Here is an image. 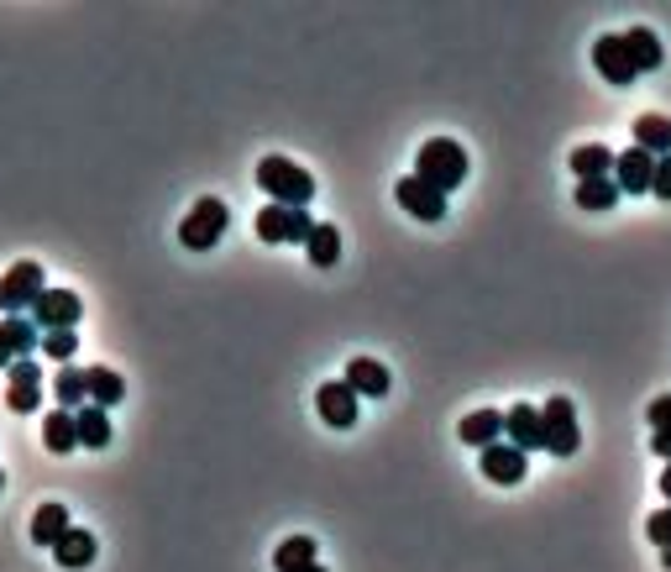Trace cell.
Here are the masks:
<instances>
[{"mask_svg": "<svg viewBox=\"0 0 671 572\" xmlns=\"http://www.w3.org/2000/svg\"><path fill=\"white\" fill-rule=\"evenodd\" d=\"M414 179L440 189V195H451L457 184L468 179V152H462V142H451V137L420 142V152H414Z\"/></svg>", "mask_w": 671, "mask_h": 572, "instance_id": "obj_1", "label": "cell"}, {"mask_svg": "<svg viewBox=\"0 0 671 572\" xmlns=\"http://www.w3.org/2000/svg\"><path fill=\"white\" fill-rule=\"evenodd\" d=\"M258 189L268 195V206H294V211H305L310 206V195H315V179L294 163V158H263L258 163Z\"/></svg>", "mask_w": 671, "mask_h": 572, "instance_id": "obj_2", "label": "cell"}, {"mask_svg": "<svg viewBox=\"0 0 671 572\" xmlns=\"http://www.w3.org/2000/svg\"><path fill=\"white\" fill-rule=\"evenodd\" d=\"M226 221H232V211H226V200H195V211L184 215V226H178V241L189 247V252H210L215 241L226 237Z\"/></svg>", "mask_w": 671, "mask_h": 572, "instance_id": "obj_3", "label": "cell"}, {"mask_svg": "<svg viewBox=\"0 0 671 572\" xmlns=\"http://www.w3.org/2000/svg\"><path fill=\"white\" fill-rule=\"evenodd\" d=\"M540 425H546V452L572 457L583 447V431H577V405L567 394H551L546 410H540Z\"/></svg>", "mask_w": 671, "mask_h": 572, "instance_id": "obj_4", "label": "cell"}, {"mask_svg": "<svg viewBox=\"0 0 671 572\" xmlns=\"http://www.w3.org/2000/svg\"><path fill=\"white\" fill-rule=\"evenodd\" d=\"M27 321L42 336H48V332H74V326L85 321V304H79V295H74V289H48V295L27 310Z\"/></svg>", "mask_w": 671, "mask_h": 572, "instance_id": "obj_5", "label": "cell"}, {"mask_svg": "<svg viewBox=\"0 0 671 572\" xmlns=\"http://www.w3.org/2000/svg\"><path fill=\"white\" fill-rule=\"evenodd\" d=\"M48 295V284H42V263H16V269H5L0 273V310H32V304Z\"/></svg>", "mask_w": 671, "mask_h": 572, "instance_id": "obj_6", "label": "cell"}, {"mask_svg": "<svg viewBox=\"0 0 671 572\" xmlns=\"http://www.w3.org/2000/svg\"><path fill=\"white\" fill-rule=\"evenodd\" d=\"M252 226H258V237L273 241V247H278V241H299V247H305L310 232H315V221L305 211H294V206H263Z\"/></svg>", "mask_w": 671, "mask_h": 572, "instance_id": "obj_7", "label": "cell"}, {"mask_svg": "<svg viewBox=\"0 0 671 572\" xmlns=\"http://www.w3.org/2000/svg\"><path fill=\"white\" fill-rule=\"evenodd\" d=\"M5 378H11V389H5V405L16 410V415H32V410H42V362L37 358H16L5 368Z\"/></svg>", "mask_w": 671, "mask_h": 572, "instance_id": "obj_8", "label": "cell"}, {"mask_svg": "<svg viewBox=\"0 0 671 572\" xmlns=\"http://www.w3.org/2000/svg\"><path fill=\"white\" fill-rule=\"evenodd\" d=\"M593 69L609 79V85H635L641 74H635V63H630V48H624V32H604L598 42H593Z\"/></svg>", "mask_w": 671, "mask_h": 572, "instance_id": "obj_9", "label": "cell"}, {"mask_svg": "<svg viewBox=\"0 0 671 572\" xmlns=\"http://www.w3.org/2000/svg\"><path fill=\"white\" fill-rule=\"evenodd\" d=\"M477 468H483V478L498 483V488H514V483L530 473V457L520 447H509V442H494L488 452H477Z\"/></svg>", "mask_w": 671, "mask_h": 572, "instance_id": "obj_10", "label": "cell"}, {"mask_svg": "<svg viewBox=\"0 0 671 572\" xmlns=\"http://www.w3.org/2000/svg\"><path fill=\"white\" fill-rule=\"evenodd\" d=\"M656 163H661V158H650L645 148H630L624 158H613V184H619V195H650Z\"/></svg>", "mask_w": 671, "mask_h": 572, "instance_id": "obj_11", "label": "cell"}, {"mask_svg": "<svg viewBox=\"0 0 671 572\" xmlns=\"http://www.w3.org/2000/svg\"><path fill=\"white\" fill-rule=\"evenodd\" d=\"M504 436H509V447H520V452H546V425H540V410L535 405H514L509 415H504Z\"/></svg>", "mask_w": 671, "mask_h": 572, "instance_id": "obj_12", "label": "cell"}, {"mask_svg": "<svg viewBox=\"0 0 671 572\" xmlns=\"http://www.w3.org/2000/svg\"><path fill=\"white\" fill-rule=\"evenodd\" d=\"M394 200H399L409 215H420V221H446V195L431 189V184H420L414 174L394 184Z\"/></svg>", "mask_w": 671, "mask_h": 572, "instance_id": "obj_13", "label": "cell"}, {"mask_svg": "<svg viewBox=\"0 0 671 572\" xmlns=\"http://www.w3.org/2000/svg\"><path fill=\"white\" fill-rule=\"evenodd\" d=\"M315 410H321V421L325 425H336V431H351L357 425V394L347 389V378L336 384H321V394H315Z\"/></svg>", "mask_w": 671, "mask_h": 572, "instance_id": "obj_14", "label": "cell"}, {"mask_svg": "<svg viewBox=\"0 0 671 572\" xmlns=\"http://www.w3.org/2000/svg\"><path fill=\"white\" fill-rule=\"evenodd\" d=\"M347 389L357 394V399H383V394H388V368H383L378 358H351Z\"/></svg>", "mask_w": 671, "mask_h": 572, "instance_id": "obj_15", "label": "cell"}, {"mask_svg": "<svg viewBox=\"0 0 671 572\" xmlns=\"http://www.w3.org/2000/svg\"><path fill=\"white\" fill-rule=\"evenodd\" d=\"M457 436H462V447L488 452L494 442H504V410H472L468 421L457 425Z\"/></svg>", "mask_w": 671, "mask_h": 572, "instance_id": "obj_16", "label": "cell"}, {"mask_svg": "<svg viewBox=\"0 0 671 572\" xmlns=\"http://www.w3.org/2000/svg\"><path fill=\"white\" fill-rule=\"evenodd\" d=\"M69 531H74V520H69V510H63V505H37V510H32V542H37V546H48V551H53Z\"/></svg>", "mask_w": 671, "mask_h": 572, "instance_id": "obj_17", "label": "cell"}, {"mask_svg": "<svg viewBox=\"0 0 671 572\" xmlns=\"http://www.w3.org/2000/svg\"><path fill=\"white\" fill-rule=\"evenodd\" d=\"M42 447L59 457H69L79 447V421H74V410H48V421H42Z\"/></svg>", "mask_w": 671, "mask_h": 572, "instance_id": "obj_18", "label": "cell"}, {"mask_svg": "<svg viewBox=\"0 0 671 572\" xmlns=\"http://www.w3.org/2000/svg\"><path fill=\"white\" fill-rule=\"evenodd\" d=\"M624 48H630L635 74H656V69H661V59H667V53H661V37H656L650 27H630V32H624Z\"/></svg>", "mask_w": 671, "mask_h": 572, "instance_id": "obj_19", "label": "cell"}, {"mask_svg": "<svg viewBox=\"0 0 671 572\" xmlns=\"http://www.w3.org/2000/svg\"><path fill=\"white\" fill-rule=\"evenodd\" d=\"M635 148H645L650 158H671V116L645 111V116L635 121Z\"/></svg>", "mask_w": 671, "mask_h": 572, "instance_id": "obj_20", "label": "cell"}, {"mask_svg": "<svg viewBox=\"0 0 671 572\" xmlns=\"http://www.w3.org/2000/svg\"><path fill=\"white\" fill-rule=\"evenodd\" d=\"M85 384H89V405H100V410H116L126 399V378L116 368H85Z\"/></svg>", "mask_w": 671, "mask_h": 572, "instance_id": "obj_21", "label": "cell"}, {"mask_svg": "<svg viewBox=\"0 0 671 572\" xmlns=\"http://www.w3.org/2000/svg\"><path fill=\"white\" fill-rule=\"evenodd\" d=\"M53 557H59V568L85 572L89 562H95V536H89L85 525H74V531H69V536H63V542L53 546Z\"/></svg>", "mask_w": 671, "mask_h": 572, "instance_id": "obj_22", "label": "cell"}, {"mask_svg": "<svg viewBox=\"0 0 671 572\" xmlns=\"http://www.w3.org/2000/svg\"><path fill=\"white\" fill-rule=\"evenodd\" d=\"M572 174H577V184L583 179H613V152L598 148V142H587V148H572Z\"/></svg>", "mask_w": 671, "mask_h": 572, "instance_id": "obj_23", "label": "cell"}, {"mask_svg": "<svg viewBox=\"0 0 671 572\" xmlns=\"http://www.w3.org/2000/svg\"><path fill=\"white\" fill-rule=\"evenodd\" d=\"M53 394H59V410H85L89 405V384H85V368H59V378H53Z\"/></svg>", "mask_w": 671, "mask_h": 572, "instance_id": "obj_24", "label": "cell"}, {"mask_svg": "<svg viewBox=\"0 0 671 572\" xmlns=\"http://www.w3.org/2000/svg\"><path fill=\"white\" fill-rule=\"evenodd\" d=\"M74 421H79V447H105L111 442V410H100V405H85V410H74Z\"/></svg>", "mask_w": 671, "mask_h": 572, "instance_id": "obj_25", "label": "cell"}, {"mask_svg": "<svg viewBox=\"0 0 671 572\" xmlns=\"http://www.w3.org/2000/svg\"><path fill=\"white\" fill-rule=\"evenodd\" d=\"M305 252H310L315 269H336V258H341V232L315 221V232H310V241H305Z\"/></svg>", "mask_w": 671, "mask_h": 572, "instance_id": "obj_26", "label": "cell"}, {"mask_svg": "<svg viewBox=\"0 0 671 572\" xmlns=\"http://www.w3.org/2000/svg\"><path fill=\"white\" fill-rule=\"evenodd\" d=\"M310 562H315V542L310 536H289V542L273 551V568L278 572H299V568H310Z\"/></svg>", "mask_w": 671, "mask_h": 572, "instance_id": "obj_27", "label": "cell"}, {"mask_svg": "<svg viewBox=\"0 0 671 572\" xmlns=\"http://www.w3.org/2000/svg\"><path fill=\"white\" fill-rule=\"evenodd\" d=\"M577 206H583V211H613V206H619V184L613 179H583L577 184Z\"/></svg>", "mask_w": 671, "mask_h": 572, "instance_id": "obj_28", "label": "cell"}, {"mask_svg": "<svg viewBox=\"0 0 671 572\" xmlns=\"http://www.w3.org/2000/svg\"><path fill=\"white\" fill-rule=\"evenodd\" d=\"M5 336H11L16 358H32V352H42V332L32 326L27 315H5Z\"/></svg>", "mask_w": 671, "mask_h": 572, "instance_id": "obj_29", "label": "cell"}, {"mask_svg": "<svg viewBox=\"0 0 671 572\" xmlns=\"http://www.w3.org/2000/svg\"><path fill=\"white\" fill-rule=\"evenodd\" d=\"M74 352H79V336H74V332H48V336H42V358H53L59 368H69V362H74Z\"/></svg>", "mask_w": 671, "mask_h": 572, "instance_id": "obj_30", "label": "cell"}, {"mask_svg": "<svg viewBox=\"0 0 671 572\" xmlns=\"http://www.w3.org/2000/svg\"><path fill=\"white\" fill-rule=\"evenodd\" d=\"M645 536L667 551V546H671V505H661L656 514H645Z\"/></svg>", "mask_w": 671, "mask_h": 572, "instance_id": "obj_31", "label": "cell"}, {"mask_svg": "<svg viewBox=\"0 0 671 572\" xmlns=\"http://www.w3.org/2000/svg\"><path fill=\"white\" fill-rule=\"evenodd\" d=\"M645 421H650V431H667L671 425V394H661V399L645 405Z\"/></svg>", "mask_w": 671, "mask_h": 572, "instance_id": "obj_32", "label": "cell"}, {"mask_svg": "<svg viewBox=\"0 0 671 572\" xmlns=\"http://www.w3.org/2000/svg\"><path fill=\"white\" fill-rule=\"evenodd\" d=\"M650 195H656V200H671V158L656 163V184H650Z\"/></svg>", "mask_w": 671, "mask_h": 572, "instance_id": "obj_33", "label": "cell"}, {"mask_svg": "<svg viewBox=\"0 0 671 572\" xmlns=\"http://www.w3.org/2000/svg\"><path fill=\"white\" fill-rule=\"evenodd\" d=\"M16 362V347H11V336H5V321H0V368H11Z\"/></svg>", "mask_w": 671, "mask_h": 572, "instance_id": "obj_34", "label": "cell"}, {"mask_svg": "<svg viewBox=\"0 0 671 572\" xmlns=\"http://www.w3.org/2000/svg\"><path fill=\"white\" fill-rule=\"evenodd\" d=\"M650 447H656V457H667V462H671V425H667V431H656V436H650Z\"/></svg>", "mask_w": 671, "mask_h": 572, "instance_id": "obj_35", "label": "cell"}, {"mask_svg": "<svg viewBox=\"0 0 671 572\" xmlns=\"http://www.w3.org/2000/svg\"><path fill=\"white\" fill-rule=\"evenodd\" d=\"M661 494H667V505H671V462H667V473H661Z\"/></svg>", "mask_w": 671, "mask_h": 572, "instance_id": "obj_36", "label": "cell"}, {"mask_svg": "<svg viewBox=\"0 0 671 572\" xmlns=\"http://www.w3.org/2000/svg\"><path fill=\"white\" fill-rule=\"evenodd\" d=\"M299 572H331V568H325V562H310V568H299Z\"/></svg>", "mask_w": 671, "mask_h": 572, "instance_id": "obj_37", "label": "cell"}, {"mask_svg": "<svg viewBox=\"0 0 671 572\" xmlns=\"http://www.w3.org/2000/svg\"><path fill=\"white\" fill-rule=\"evenodd\" d=\"M661 568H667V572H671V546H667V551H661Z\"/></svg>", "mask_w": 671, "mask_h": 572, "instance_id": "obj_38", "label": "cell"}, {"mask_svg": "<svg viewBox=\"0 0 671 572\" xmlns=\"http://www.w3.org/2000/svg\"><path fill=\"white\" fill-rule=\"evenodd\" d=\"M0 488H5V473H0Z\"/></svg>", "mask_w": 671, "mask_h": 572, "instance_id": "obj_39", "label": "cell"}]
</instances>
